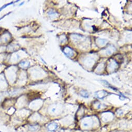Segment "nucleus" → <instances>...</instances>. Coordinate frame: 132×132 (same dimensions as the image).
Instances as JSON below:
<instances>
[{"mask_svg":"<svg viewBox=\"0 0 132 132\" xmlns=\"http://www.w3.org/2000/svg\"><path fill=\"white\" fill-rule=\"evenodd\" d=\"M14 2H11V3H8V4H5V5H3L2 7L0 8V11H2L3 10V9H4L5 8H6L7 6H8L11 5L13 4H14Z\"/></svg>","mask_w":132,"mask_h":132,"instance_id":"8","label":"nucleus"},{"mask_svg":"<svg viewBox=\"0 0 132 132\" xmlns=\"http://www.w3.org/2000/svg\"><path fill=\"white\" fill-rule=\"evenodd\" d=\"M8 14H6V15H4V16L3 17H1V18H0V20H1L2 19H3V18H4V17H5V16H6V15H8Z\"/></svg>","mask_w":132,"mask_h":132,"instance_id":"9","label":"nucleus"},{"mask_svg":"<svg viewBox=\"0 0 132 132\" xmlns=\"http://www.w3.org/2000/svg\"><path fill=\"white\" fill-rule=\"evenodd\" d=\"M29 128V130L31 131H35L37 130L38 128V125H30Z\"/></svg>","mask_w":132,"mask_h":132,"instance_id":"7","label":"nucleus"},{"mask_svg":"<svg viewBox=\"0 0 132 132\" xmlns=\"http://www.w3.org/2000/svg\"><path fill=\"white\" fill-rule=\"evenodd\" d=\"M61 107H60L58 105H54L53 107H51L50 110V113L51 114L57 115L61 111Z\"/></svg>","mask_w":132,"mask_h":132,"instance_id":"2","label":"nucleus"},{"mask_svg":"<svg viewBox=\"0 0 132 132\" xmlns=\"http://www.w3.org/2000/svg\"><path fill=\"white\" fill-rule=\"evenodd\" d=\"M80 95L83 97H84V98H88L89 97L88 92L85 90L81 91L80 92Z\"/></svg>","mask_w":132,"mask_h":132,"instance_id":"6","label":"nucleus"},{"mask_svg":"<svg viewBox=\"0 0 132 132\" xmlns=\"http://www.w3.org/2000/svg\"><path fill=\"white\" fill-rule=\"evenodd\" d=\"M58 127V124L56 123H51L50 124H49L48 126V130L51 132H53L56 130V129Z\"/></svg>","mask_w":132,"mask_h":132,"instance_id":"4","label":"nucleus"},{"mask_svg":"<svg viewBox=\"0 0 132 132\" xmlns=\"http://www.w3.org/2000/svg\"><path fill=\"white\" fill-rule=\"evenodd\" d=\"M93 124V120L90 118L84 119L82 122V127L86 128H89L91 127H92Z\"/></svg>","mask_w":132,"mask_h":132,"instance_id":"1","label":"nucleus"},{"mask_svg":"<svg viewBox=\"0 0 132 132\" xmlns=\"http://www.w3.org/2000/svg\"><path fill=\"white\" fill-rule=\"evenodd\" d=\"M64 53L69 57H72L74 55V52L70 48L66 47L64 49Z\"/></svg>","mask_w":132,"mask_h":132,"instance_id":"5","label":"nucleus"},{"mask_svg":"<svg viewBox=\"0 0 132 132\" xmlns=\"http://www.w3.org/2000/svg\"><path fill=\"white\" fill-rule=\"evenodd\" d=\"M107 95H108V93L105 91H97L96 93H95V95L97 97H98L100 99H104V98Z\"/></svg>","mask_w":132,"mask_h":132,"instance_id":"3","label":"nucleus"},{"mask_svg":"<svg viewBox=\"0 0 132 132\" xmlns=\"http://www.w3.org/2000/svg\"><path fill=\"white\" fill-rule=\"evenodd\" d=\"M0 132H1V131H0Z\"/></svg>","mask_w":132,"mask_h":132,"instance_id":"10","label":"nucleus"}]
</instances>
